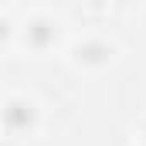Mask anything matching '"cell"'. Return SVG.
Listing matches in <instances>:
<instances>
[{
    "label": "cell",
    "instance_id": "cell-1",
    "mask_svg": "<svg viewBox=\"0 0 146 146\" xmlns=\"http://www.w3.org/2000/svg\"><path fill=\"white\" fill-rule=\"evenodd\" d=\"M31 122V106L27 102H10L7 106V126L10 129H21V126H27Z\"/></svg>",
    "mask_w": 146,
    "mask_h": 146
},
{
    "label": "cell",
    "instance_id": "cell-2",
    "mask_svg": "<svg viewBox=\"0 0 146 146\" xmlns=\"http://www.w3.org/2000/svg\"><path fill=\"white\" fill-rule=\"evenodd\" d=\"M44 27H48V24H41V21L34 24V31H31V37H34V44H44V37H48V31H44Z\"/></svg>",
    "mask_w": 146,
    "mask_h": 146
}]
</instances>
